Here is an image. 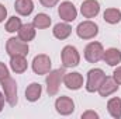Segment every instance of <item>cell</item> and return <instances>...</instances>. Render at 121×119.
I'll return each instance as SVG.
<instances>
[{
    "instance_id": "7",
    "label": "cell",
    "mask_w": 121,
    "mask_h": 119,
    "mask_svg": "<svg viewBox=\"0 0 121 119\" xmlns=\"http://www.w3.org/2000/svg\"><path fill=\"white\" fill-rule=\"evenodd\" d=\"M76 34L82 39H91L99 34V27L93 21H83V23H80L78 25Z\"/></svg>"
},
{
    "instance_id": "10",
    "label": "cell",
    "mask_w": 121,
    "mask_h": 119,
    "mask_svg": "<svg viewBox=\"0 0 121 119\" xmlns=\"http://www.w3.org/2000/svg\"><path fill=\"white\" fill-rule=\"evenodd\" d=\"M55 108H56V112L60 115H70L75 111V104H73L72 98L62 95L55 101Z\"/></svg>"
},
{
    "instance_id": "9",
    "label": "cell",
    "mask_w": 121,
    "mask_h": 119,
    "mask_svg": "<svg viewBox=\"0 0 121 119\" xmlns=\"http://www.w3.org/2000/svg\"><path fill=\"white\" fill-rule=\"evenodd\" d=\"M58 14H59V17L63 21L70 23V21H73L76 18L78 10H76V7L70 1H62L60 6L58 7Z\"/></svg>"
},
{
    "instance_id": "24",
    "label": "cell",
    "mask_w": 121,
    "mask_h": 119,
    "mask_svg": "<svg viewBox=\"0 0 121 119\" xmlns=\"http://www.w3.org/2000/svg\"><path fill=\"white\" fill-rule=\"evenodd\" d=\"M7 76H9V69H7V66L0 62V81H1L3 79H6Z\"/></svg>"
},
{
    "instance_id": "25",
    "label": "cell",
    "mask_w": 121,
    "mask_h": 119,
    "mask_svg": "<svg viewBox=\"0 0 121 119\" xmlns=\"http://www.w3.org/2000/svg\"><path fill=\"white\" fill-rule=\"evenodd\" d=\"M82 119H99V115L94 111H87V112L82 114Z\"/></svg>"
},
{
    "instance_id": "14",
    "label": "cell",
    "mask_w": 121,
    "mask_h": 119,
    "mask_svg": "<svg viewBox=\"0 0 121 119\" xmlns=\"http://www.w3.org/2000/svg\"><path fill=\"white\" fill-rule=\"evenodd\" d=\"M103 60L108 66H117L121 62V52L117 48H110L103 53Z\"/></svg>"
},
{
    "instance_id": "16",
    "label": "cell",
    "mask_w": 121,
    "mask_h": 119,
    "mask_svg": "<svg viewBox=\"0 0 121 119\" xmlns=\"http://www.w3.org/2000/svg\"><path fill=\"white\" fill-rule=\"evenodd\" d=\"M10 67L14 73H24L27 70V60H26V56H11V60H10Z\"/></svg>"
},
{
    "instance_id": "11",
    "label": "cell",
    "mask_w": 121,
    "mask_h": 119,
    "mask_svg": "<svg viewBox=\"0 0 121 119\" xmlns=\"http://www.w3.org/2000/svg\"><path fill=\"white\" fill-rule=\"evenodd\" d=\"M100 11V4L97 0H85L80 6V13L86 18H93L99 14Z\"/></svg>"
},
{
    "instance_id": "18",
    "label": "cell",
    "mask_w": 121,
    "mask_h": 119,
    "mask_svg": "<svg viewBox=\"0 0 121 119\" xmlns=\"http://www.w3.org/2000/svg\"><path fill=\"white\" fill-rule=\"evenodd\" d=\"M54 36L55 38H58V39H66L70 34H72V27L69 25V24H66V23H59V24H56L55 27H54Z\"/></svg>"
},
{
    "instance_id": "3",
    "label": "cell",
    "mask_w": 121,
    "mask_h": 119,
    "mask_svg": "<svg viewBox=\"0 0 121 119\" xmlns=\"http://www.w3.org/2000/svg\"><path fill=\"white\" fill-rule=\"evenodd\" d=\"M6 52L11 56H27L28 53V45L27 42L21 41L20 38H10L6 44Z\"/></svg>"
},
{
    "instance_id": "28",
    "label": "cell",
    "mask_w": 121,
    "mask_h": 119,
    "mask_svg": "<svg viewBox=\"0 0 121 119\" xmlns=\"http://www.w3.org/2000/svg\"><path fill=\"white\" fill-rule=\"evenodd\" d=\"M6 16H7V10H6V7H4L3 4H0V23L4 21Z\"/></svg>"
},
{
    "instance_id": "29",
    "label": "cell",
    "mask_w": 121,
    "mask_h": 119,
    "mask_svg": "<svg viewBox=\"0 0 121 119\" xmlns=\"http://www.w3.org/2000/svg\"><path fill=\"white\" fill-rule=\"evenodd\" d=\"M3 105H4V95L0 94V112H1V109H3Z\"/></svg>"
},
{
    "instance_id": "1",
    "label": "cell",
    "mask_w": 121,
    "mask_h": 119,
    "mask_svg": "<svg viewBox=\"0 0 121 119\" xmlns=\"http://www.w3.org/2000/svg\"><path fill=\"white\" fill-rule=\"evenodd\" d=\"M63 69H56V70H51L45 79L47 81V92L52 97V95H56L58 91H59V86H60V81L63 79Z\"/></svg>"
},
{
    "instance_id": "23",
    "label": "cell",
    "mask_w": 121,
    "mask_h": 119,
    "mask_svg": "<svg viewBox=\"0 0 121 119\" xmlns=\"http://www.w3.org/2000/svg\"><path fill=\"white\" fill-rule=\"evenodd\" d=\"M23 24H21V20L18 18V17H10L9 18V21L6 23V31L7 32H16V31L20 30V27H21Z\"/></svg>"
},
{
    "instance_id": "21",
    "label": "cell",
    "mask_w": 121,
    "mask_h": 119,
    "mask_svg": "<svg viewBox=\"0 0 121 119\" xmlns=\"http://www.w3.org/2000/svg\"><path fill=\"white\" fill-rule=\"evenodd\" d=\"M32 25L38 30H44V28H48L51 25V17L48 14H44V13H39L34 17L32 20Z\"/></svg>"
},
{
    "instance_id": "17",
    "label": "cell",
    "mask_w": 121,
    "mask_h": 119,
    "mask_svg": "<svg viewBox=\"0 0 121 119\" xmlns=\"http://www.w3.org/2000/svg\"><path fill=\"white\" fill-rule=\"evenodd\" d=\"M17 32H18V38L21 41L30 42V41L34 39V36H35V27L32 24H23Z\"/></svg>"
},
{
    "instance_id": "26",
    "label": "cell",
    "mask_w": 121,
    "mask_h": 119,
    "mask_svg": "<svg viewBox=\"0 0 121 119\" xmlns=\"http://www.w3.org/2000/svg\"><path fill=\"white\" fill-rule=\"evenodd\" d=\"M59 0H39V3L44 6V7H47V8H51V7H54L56 3H58Z\"/></svg>"
},
{
    "instance_id": "2",
    "label": "cell",
    "mask_w": 121,
    "mask_h": 119,
    "mask_svg": "<svg viewBox=\"0 0 121 119\" xmlns=\"http://www.w3.org/2000/svg\"><path fill=\"white\" fill-rule=\"evenodd\" d=\"M0 83H1L3 91H4L6 101L9 102L10 107H16V104H17V84H16V80L13 77L7 76Z\"/></svg>"
},
{
    "instance_id": "22",
    "label": "cell",
    "mask_w": 121,
    "mask_h": 119,
    "mask_svg": "<svg viewBox=\"0 0 121 119\" xmlns=\"http://www.w3.org/2000/svg\"><path fill=\"white\" fill-rule=\"evenodd\" d=\"M103 18L108 24H118L121 21V11L118 8H107L103 14Z\"/></svg>"
},
{
    "instance_id": "8",
    "label": "cell",
    "mask_w": 121,
    "mask_h": 119,
    "mask_svg": "<svg viewBox=\"0 0 121 119\" xmlns=\"http://www.w3.org/2000/svg\"><path fill=\"white\" fill-rule=\"evenodd\" d=\"M32 70L35 74H48L51 71V59L47 55H37L32 60Z\"/></svg>"
},
{
    "instance_id": "19",
    "label": "cell",
    "mask_w": 121,
    "mask_h": 119,
    "mask_svg": "<svg viewBox=\"0 0 121 119\" xmlns=\"http://www.w3.org/2000/svg\"><path fill=\"white\" fill-rule=\"evenodd\" d=\"M107 109H108V114L116 119L121 118V99L114 97L111 99H108L107 102Z\"/></svg>"
},
{
    "instance_id": "4",
    "label": "cell",
    "mask_w": 121,
    "mask_h": 119,
    "mask_svg": "<svg viewBox=\"0 0 121 119\" xmlns=\"http://www.w3.org/2000/svg\"><path fill=\"white\" fill-rule=\"evenodd\" d=\"M60 58H62L63 67H76L80 62V55H79L78 49L72 45H68L62 49Z\"/></svg>"
},
{
    "instance_id": "27",
    "label": "cell",
    "mask_w": 121,
    "mask_h": 119,
    "mask_svg": "<svg viewBox=\"0 0 121 119\" xmlns=\"http://www.w3.org/2000/svg\"><path fill=\"white\" fill-rule=\"evenodd\" d=\"M113 79L116 80V83H117L118 86L121 84V66L114 70V73H113Z\"/></svg>"
},
{
    "instance_id": "5",
    "label": "cell",
    "mask_w": 121,
    "mask_h": 119,
    "mask_svg": "<svg viewBox=\"0 0 121 119\" xmlns=\"http://www.w3.org/2000/svg\"><path fill=\"white\" fill-rule=\"evenodd\" d=\"M104 79H106V74H104V71L101 69H91V70H89L87 81H86V90L89 92L97 91Z\"/></svg>"
},
{
    "instance_id": "6",
    "label": "cell",
    "mask_w": 121,
    "mask_h": 119,
    "mask_svg": "<svg viewBox=\"0 0 121 119\" xmlns=\"http://www.w3.org/2000/svg\"><path fill=\"white\" fill-rule=\"evenodd\" d=\"M103 45L100 42H90L86 48H85V58L90 63H97L100 59H103Z\"/></svg>"
},
{
    "instance_id": "20",
    "label": "cell",
    "mask_w": 121,
    "mask_h": 119,
    "mask_svg": "<svg viewBox=\"0 0 121 119\" xmlns=\"http://www.w3.org/2000/svg\"><path fill=\"white\" fill-rule=\"evenodd\" d=\"M41 92H42V87L38 83H31L26 90V98L31 102H35L41 97Z\"/></svg>"
},
{
    "instance_id": "13",
    "label": "cell",
    "mask_w": 121,
    "mask_h": 119,
    "mask_svg": "<svg viewBox=\"0 0 121 119\" xmlns=\"http://www.w3.org/2000/svg\"><path fill=\"white\" fill-rule=\"evenodd\" d=\"M117 90H118V84L116 83V80L113 77H106L97 91H99L100 97H108V95L114 94Z\"/></svg>"
},
{
    "instance_id": "12",
    "label": "cell",
    "mask_w": 121,
    "mask_h": 119,
    "mask_svg": "<svg viewBox=\"0 0 121 119\" xmlns=\"http://www.w3.org/2000/svg\"><path fill=\"white\" fill-rule=\"evenodd\" d=\"M63 83L66 88L69 90H79L83 86V76L80 73H66L63 76Z\"/></svg>"
},
{
    "instance_id": "15",
    "label": "cell",
    "mask_w": 121,
    "mask_h": 119,
    "mask_svg": "<svg viewBox=\"0 0 121 119\" xmlns=\"http://www.w3.org/2000/svg\"><path fill=\"white\" fill-rule=\"evenodd\" d=\"M14 8L20 16H30L34 10V3L32 0H16Z\"/></svg>"
}]
</instances>
